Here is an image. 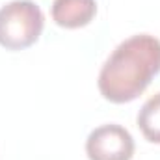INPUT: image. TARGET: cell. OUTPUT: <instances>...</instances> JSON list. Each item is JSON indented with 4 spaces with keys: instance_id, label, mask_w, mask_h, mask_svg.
Here are the masks:
<instances>
[{
    "instance_id": "cell-1",
    "label": "cell",
    "mask_w": 160,
    "mask_h": 160,
    "mask_svg": "<svg viewBox=\"0 0 160 160\" xmlns=\"http://www.w3.org/2000/svg\"><path fill=\"white\" fill-rule=\"evenodd\" d=\"M160 73V39L151 34H136L116 47L99 73L101 95L125 104L138 99Z\"/></svg>"
},
{
    "instance_id": "cell-2",
    "label": "cell",
    "mask_w": 160,
    "mask_h": 160,
    "mask_svg": "<svg viewBox=\"0 0 160 160\" xmlns=\"http://www.w3.org/2000/svg\"><path fill=\"white\" fill-rule=\"evenodd\" d=\"M45 26V15L32 0H13L0 8V47L24 50L38 43Z\"/></svg>"
},
{
    "instance_id": "cell-3",
    "label": "cell",
    "mask_w": 160,
    "mask_h": 160,
    "mask_svg": "<svg viewBox=\"0 0 160 160\" xmlns=\"http://www.w3.org/2000/svg\"><path fill=\"white\" fill-rule=\"evenodd\" d=\"M134 138L118 123H108L93 128L86 140V155L89 160H132Z\"/></svg>"
},
{
    "instance_id": "cell-4",
    "label": "cell",
    "mask_w": 160,
    "mask_h": 160,
    "mask_svg": "<svg viewBox=\"0 0 160 160\" xmlns=\"http://www.w3.org/2000/svg\"><path fill=\"white\" fill-rule=\"evenodd\" d=\"M52 21L67 30H77L88 26L97 15L95 0H54L52 2Z\"/></svg>"
},
{
    "instance_id": "cell-5",
    "label": "cell",
    "mask_w": 160,
    "mask_h": 160,
    "mask_svg": "<svg viewBox=\"0 0 160 160\" xmlns=\"http://www.w3.org/2000/svg\"><path fill=\"white\" fill-rule=\"evenodd\" d=\"M136 123L147 142L160 145V91L143 102L138 112Z\"/></svg>"
}]
</instances>
